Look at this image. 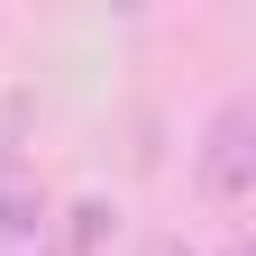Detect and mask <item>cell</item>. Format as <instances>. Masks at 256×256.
Returning a JSON list of instances; mask_svg holds the SVG:
<instances>
[{"instance_id":"1","label":"cell","mask_w":256,"mask_h":256,"mask_svg":"<svg viewBox=\"0 0 256 256\" xmlns=\"http://www.w3.org/2000/svg\"><path fill=\"white\" fill-rule=\"evenodd\" d=\"M192 183H202L210 210H238L256 192V92H229L202 119V156H192Z\"/></svg>"},{"instance_id":"2","label":"cell","mask_w":256,"mask_h":256,"mask_svg":"<svg viewBox=\"0 0 256 256\" xmlns=\"http://www.w3.org/2000/svg\"><path fill=\"white\" fill-rule=\"evenodd\" d=\"M37 229H46V192L28 174V156L0 138V238H37Z\"/></svg>"},{"instance_id":"3","label":"cell","mask_w":256,"mask_h":256,"mask_svg":"<svg viewBox=\"0 0 256 256\" xmlns=\"http://www.w3.org/2000/svg\"><path fill=\"white\" fill-rule=\"evenodd\" d=\"M110 229H119V210H110V202H74V238H64V256H92Z\"/></svg>"},{"instance_id":"4","label":"cell","mask_w":256,"mask_h":256,"mask_svg":"<svg viewBox=\"0 0 256 256\" xmlns=\"http://www.w3.org/2000/svg\"><path fill=\"white\" fill-rule=\"evenodd\" d=\"M156 256H192V247H174V238H165V247H156Z\"/></svg>"},{"instance_id":"5","label":"cell","mask_w":256,"mask_h":256,"mask_svg":"<svg viewBox=\"0 0 256 256\" xmlns=\"http://www.w3.org/2000/svg\"><path fill=\"white\" fill-rule=\"evenodd\" d=\"M229 256H247V247H229Z\"/></svg>"}]
</instances>
